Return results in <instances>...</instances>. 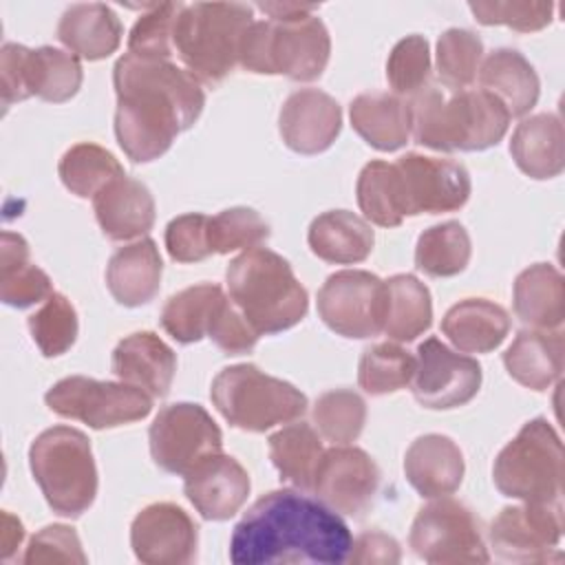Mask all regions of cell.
Listing matches in <instances>:
<instances>
[{"label":"cell","mask_w":565,"mask_h":565,"mask_svg":"<svg viewBox=\"0 0 565 565\" xmlns=\"http://www.w3.org/2000/svg\"><path fill=\"white\" fill-rule=\"evenodd\" d=\"M115 137L135 163L159 159L205 106L201 82L170 60L124 53L113 68Z\"/></svg>","instance_id":"6da1fadb"},{"label":"cell","mask_w":565,"mask_h":565,"mask_svg":"<svg viewBox=\"0 0 565 565\" xmlns=\"http://www.w3.org/2000/svg\"><path fill=\"white\" fill-rule=\"evenodd\" d=\"M351 545L349 525L320 499L296 490H271L256 499L234 525L230 561L234 565H340L349 561Z\"/></svg>","instance_id":"7a4b0ae2"},{"label":"cell","mask_w":565,"mask_h":565,"mask_svg":"<svg viewBox=\"0 0 565 565\" xmlns=\"http://www.w3.org/2000/svg\"><path fill=\"white\" fill-rule=\"evenodd\" d=\"M411 104V132L415 143L439 152H475L497 146L510 126L505 106L486 90L424 88Z\"/></svg>","instance_id":"3957f363"},{"label":"cell","mask_w":565,"mask_h":565,"mask_svg":"<svg viewBox=\"0 0 565 565\" xmlns=\"http://www.w3.org/2000/svg\"><path fill=\"white\" fill-rule=\"evenodd\" d=\"M225 282L230 300L258 335L287 331L307 316V289L289 260L267 247L238 254L227 265Z\"/></svg>","instance_id":"277c9868"},{"label":"cell","mask_w":565,"mask_h":565,"mask_svg":"<svg viewBox=\"0 0 565 565\" xmlns=\"http://www.w3.org/2000/svg\"><path fill=\"white\" fill-rule=\"evenodd\" d=\"M254 9L243 2L183 4L174 22V53L199 82L216 86L238 64L245 31Z\"/></svg>","instance_id":"5b68a950"},{"label":"cell","mask_w":565,"mask_h":565,"mask_svg":"<svg viewBox=\"0 0 565 565\" xmlns=\"http://www.w3.org/2000/svg\"><path fill=\"white\" fill-rule=\"evenodd\" d=\"M29 466L49 508L66 519L82 516L97 497L90 439L73 426L42 430L29 448Z\"/></svg>","instance_id":"8992f818"},{"label":"cell","mask_w":565,"mask_h":565,"mask_svg":"<svg viewBox=\"0 0 565 565\" xmlns=\"http://www.w3.org/2000/svg\"><path fill=\"white\" fill-rule=\"evenodd\" d=\"M329 55V31L320 18L309 13L296 20H254L243 35L238 64L260 75L313 82L324 73Z\"/></svg>","instance_id":"52a82bcc"},{"label":"cell","mask_w":565,"mask_h":565,"mask_svg":"<svg viewBox=\"0 0 565 565\" xmlns=\"http://www.w3.org/2000/svg\"><path fill=\"white\" fill-rule=\"evenodd\" d=\"M563 444L545 417L521 426L494 459L492 479L503 497L523 503H554L563 494Z\"/></svg>","instance_id":"ba28073f"},{"label":"cell","mask_w":565,"mask_h":565,"mask_svg":"<svg viewBox=\"0 0 565 565\" xmlns=\"http://www.w3.org/2000/svg\"><path fill=\"white\" fill-rule=\"evenodd\" d=\"M210 397L230 426L247 433L289 424L307 411V395L300 388L263 373L256 364H234L218 371Z\"/></svg>","instance_id":"9c48e42d"},{"label":"cell","mask_w":565,"mask_h":565,"mask_svg":"<svg viewBox=\"0 0 565 565\" xmlns=\"http://www.w3.org/2000/svg\"><path fill=\"white\" fill-rule=\"evenodd\" d=\"M82 64L73 53L55 46L26 49L15 42H4L0 51V88L2 108L40 97L62 104L77 95L82 86Z\"/></svg>","instance_id":"30bf717a"},{"label":"cell","mask_w":565,"mask_h":565,"mask_svg":"<svg viewBox=\"0 0 565 565\" xmlns=\"http://www.w3.org/2000/svg\"><path fill=\"white\" fill-rule=\"evenodd\" d=\"M46 406L66 419L104 430L139 422L150 415L152 397L126 382H102L86 375H71L53 384L44 395Z\"/></svg>","instance_id":"8fae6325"},{"label":"cell","mask_w":565,"mask_h":565,"mask_svg":"<svg viewBox=\"0 0 565 565\" xmlns=\"http://www.w3.org/2000/svg\"><path fill=\"white\" fill-rule=\"evenodd\" d=\"M408 545L433 565L490 561L479 519L468 505L448 497H437L415 514Z\"/></svg>","instance_id":"7c38bea8"},{"label":"cell","mask_w":565,"mask_h":565,"mask_svg":"<svg viewBox=\"0 0 565 565\" xmlns=\"http://www.w3.org/2000/svg\"><path fill=\"white\" fill-rule=\"evenodd\" d=\"M152 461L172 475H188L205 457L221 452L223 433L212 415L192 402L163 406L148 430Z\"/></svg>","instance_id":"4fadbf2b"},{"label":"cell","mask_w":565,"mask_h":565,"mask_svg":"<svg viewBox=\"0 0 565 565\" xmlns=\"http://www.w3.org/2000/svg\"><path fill=\"white\" fill-rule=\"evenodd\" d=\"M386 285L371 271L342 269L318 291V316L342 338L366 340L384 329Z\"/></svg>","instance_id":"5bb4252c"},{"label":"cell","mask_w":565,"mask_h":565,"mask_svg":"<svg viewBox=\"0 0 565 565\" xmlns=\"http://www.w3.org/2000/svg\"><path fill=\"white\" fill-rule=\"evenodd\" d=\"M563 536V503H523L503 508L490 523L488 541L494 554L514 563L558 561Z\"/></svg>","instance_id":"9a60e30c"},{"label":"cell","mask_w":565,"mask_h":565,"mask_svg":"<svg viewBox=\"0 0 565 565\" xmlns=\"http://www.w3.org/2000/svg\"><path fill=\"white\" fill-rule=\"evenodd\" d=\"M413 397L430 411L466 406L481 388V366L475 358L455 353L439 338L417 347Z\"/></svg>","instance_id":"2e32d148"},{"label":"cell","mask_w":565,"mask_h":565,"mask_svg":"<svg viewBox=\"0 0 565 565\" xmlns=\"http://www.w3.org/2000/svg\"><path fill=\"white\" fill-rule=\"evenodd\" d=\"M395 166L404 188L406 216L457 212L470 199V174L459 161L406 152Z\"/></svg>","instance_id":"e0dca14e"},{"label":"cell","mask_w":565,"mask_h":565,"mask_svg":"<svg viewBox=\"0 0 565 565\" xmlns=\"http://www.w3.org/2000/svg\"><path fill=\"white\" fill-rule=\"evenodd\" d=\"M380 477V468L366 450L344 444L322 452L311 490L333 512L362 516L375 501Z\"/></svg>","instance_id":"ac0fdd59"},{"label":"cell","mask_w":565,"mask_h":565,"mask_svg":"<svg viewBox=\"0 0 565 565\" xmlns=\"http://www.w3.org/2000/svg\"><path fill=\"white\" fill-rule=\"evenodd\" d=\"M199 527L170 501L146 505L130 525V547L146 565H185L196 558Z\"/></svg>","instance_id":"d6986e66"},{"label":"cell","mask_w":565,"mask_h":565,"mask_svg":"<svg viewBox=\"0 0 565 565\" xmlns=\"http://www.w3.org/2000/svg\"><path fill=\"white\" fill-rule=\"evenodd\" d=\"M252 481L230 455L214 452L183 475V492L205 521H225L247 501Z\"/></svg>","instance_id":"ffe728a7"},{"label":"cell","mask_w":565,"mask_h":565,"mask_svg":"<svg viewBox=\"0 0 565 565\" xmlns=\"http://www.w3.org/2000/svg\"><path fill=\"white\" fill-rule=\"evenodd\" d=\"M342 128L340 104L324 90H294L278 115L285 146L298 154H318L331 148Z\"/></svg>","instance_id":"44dd1931"},{"label":"cell","mask_w":565,"mask_h":565,"mask_svg":"<svg viewBox=\"0 0 565 565\" xmlns=\"http://www.w3.org/2000/svg\"><path fill=\"white\" fill-rule=\"evenodd\" d=\"M113 373L150 397H166L170 393L177 355L174 351L152 331H135L126 335L113 351Z\"/></svg>","instance_id":"7402d4cb"},{"label":"cell","mask_w":565,"mask_h":565,"mask_svg":"<svg viewBox=\"0 0 565 565\" xmlns=\"http://www.w3.org/2000/svg\"><path fill=\"white\" fill-rule=\"evenodd\" d=\"M95 218L110 241L141 238L154 225V199L146 183L117 177L93 196Z\"/></svg>","instance_id":"603a6c76"},{"label":"cell","mask_w":565,"mask_h":565,"mask_svg":"<svg viewBox=\"0 0 565 565\" xmlns=\"http://www.w3.org/2000/svg\"><path fill=\"white\" fill-rule=\"evenodd\" d=\"M463 455L459 446L439 433L417 437L404 455L406 481L424 499L452 494L463 481Z\"/></svg>","instance_id":"cb8c5ba5"},{"label":"cell","mask_w":565,"mask_h":565,"mask_svg":"<svg viewBox=\"0 0 565 565\" xmlns=\"http://www.w3.org/2000/svg\"><path fill=\"white\" fill-rule=\"evenodd\" d=\"M163 263L152 238H139L119 247L106 265V285L110 296L124 307L150 302L161 287Z\"/></svg>","instance_id":"d4e9b609"},{"label":"cell","mask_w":565,"mask_h":565,"mask_svg":"<svg viewBox=\"0 0 565 565\" xmlns=\"http://www.w3.org/2000/svg\"><path fill=\"white\" fill-rule=\"evenodd\" d=\"M510 154L516 168L530 179H554L565 168V135L561 117L539 113L523 119L510 139Z\"/></svg>","instance_id":"484cf974"},{"label":"cell","mask_w":565,"mask_h":565,"mask_svg":"<svg viewBox=\"0 0 565 565\" xmlns=\"http://www.w3.org/2000/svg\"><path fill=\"white\" fill-rule=\"evenodd\" d=\"M565 342L561 329H523L503 353L505 371L532 391L550 388L563 373Z\"/></svg>","instance_id":"4316f807"},{"label":"cell","mask_w":565,"mask_h":565,"mask_svg":"<svg viewBox=\"0 0 565 565\" xmlns=\"http://www.w3.org/2000/svg\"><path fill=\"white\" fill-rule=\"evenodd\" d=\"M57 40L75 57L97 62L119 49L121 22L104 2L71 4L60 18Z\"/></svg>","instance_id":"83f0119b"},{"label":"cell","mask_w":565,"mask_h":565,"mask_svg":"<svg viewBox=\"0 0 565 565\" xmlns=\"http://www.w3.org/2000/svg\"><path fill=\"white\" fill-rule=\"evenodd\" d=\"M481 90L494 95L510 117L527 115L541 93V82L534 66L516 49H494L479 66Z\"/></svg>","instance_id":"f1b7e54d"},{"label":"cell","mask_w":565,"mask_h":565,"mask_svg":"<svg viewBox=\"0 0 565 565\" xmlns=\"http://www.w3.org/2000/svg\"><path fill=\"white\" fill-rule=\"evenodd\" d=\"M510 331L508 311L486 298H463L441 318V333L461 353H490Z\"/></svg>","instance_id":"f546056e"},{"label":"cell","mask_w":565,"mask_h":565,"mask_svg":"<svg viewBox=\"0 0 565 565\" xmlns=\"http://www.w3.org/2000/svg\"><path fill=\"white\" fill-rule=\"evenodd\" d=\"M353 130L375 150L393 152L411 137V104L393 93H362L349 106Z\"/></svg>","instance_id":"4dcf8cb0"},{"label":"cell","mask_w":565,"mask_h":565,"mask_svg":"<svg viewBox=\"0 0 565 565\" xmlns=\"http://www.w3.org/2000/svg\"><path fill=\"white\" fill-rule=\"evenodd\" d=\"M514 313L521 322L554 331L565 320V280L550 263H534L523 269L512 289Z\"/></svg>","instance_id":"1f68e13d"},{"label":"cell","mask_w":565,"mask_h":565,"mask_svg":"<svg viewBox=\"0 0 565 565\" xmlns=\"http://www.w3.org/2000/svg\"><path fill=\"white\" fill-rule=\"evenodd\" d=\"M307 243L324 263L353 265L371 256L375 234L362 216L349 210H329L311 221Z\"/></svg>","instance_id":"d6a6232c"},{"label":"cell","mask_w":565,"mask_h":565,"mask_svg":"<svg viewBox=\"0 0 565 565\" xmlns=\"http://www.w3.org/2000/svg\"><path fill=\"white\" fill-rule=\"evenodd\" d=\"M227 296L216 282H199L168 298L161 309V327L181 344H192L210 335Z\"/></svg>","instance_id":"836d02e7"},{"label":"cell","mask_w":565,"mask_h":565,"mask_svg":"<svg viewBox=\"0 0 565 565\" xmlns=\"http://www.w3.org/2000/svg\"><path fill=\"white\" fill-rule=\"evenodd\" d=\"M53 294L44 269L29 263V243L13 232L0 236V300L15 309H26Z\"/></svg>","instance_id":"e575fe53"},{"label":"cell","mask_w":565,"mask_h":565,"mask_svg":"<svg viewBox=\"0 0 565 565\" xmlns=\"http://www.w3.org/2000/svg\"><path fill=\"white\" fill-rule=\"evenodd\" d=\"M386 285L384 333L395 342H413L433 324L428 287L413 274H395Z\"/></svg>","instance_id":"d590c367"},{"label":"cell","mask_w":565,"mask_h":565,"mask_svg":"<svg viewBox=\"0 0 565 565\" xmlns=\"http://www.w3.org/2000/svg\"><path fill=\"white\" fill-rule=\"evenodd\" d=\"M322 441L307 422L282 426L269 437V459L280 479L298 490H311L318 463L322 459Z\"/></svg>","instance_id":"8d00e7d4"},{"label":"cell","mask_w":565,"mask_h":565,"mask_svg":"<svg viewBox=\"0 0 565 565\" xmlns=\"http://www.w3.org/2000/svg\"><path fill=\"white\" fill-rule=\"evenodd\" d=\"M355 196L362 214L380 227H397L406 218L399 170L388 161H369L358 177Z\"/></svg>","instance_id":"74e56055"},{"label":"cell","mask_w":565,"mask_h":565,"mask_svg":"<svg viewBox=\"0 0 565 565\" xmlns=\"http://www.w3.org/2000/svg\"><path fill=\"white\" fill-rule=\"evenodd\" d=\"M472 254L468 230L459 221L437 223L424 230L415 245V265L433 278H450L461 274Z\"/></svg>","instance_id":"f35d334b"},{"label":"cell","mask_w":565,"mask_h":565,"mask_svg":"<svg viewBox=\"0 0 565 565\" xmlns=\"http://www.w3.org/2000/svg\"><path fill=\"white\" fill-rule=\"evenodd\" d=\"M57 174L66 190H71L79 199H93L99 190H104L113 179L124 174L121 163L106 148L82 141L71 146L57 166Z\"/></svg>","instance_id":"ab89813d"},{"label":"cell","mask_w":565,"mask_h":565,"mask_svg":"<svg viewBox=\"0 0 565 565\" xmlns=\"http://www.w3.org/2000/svg\"><path fill=\"white\" fill-rule=\"evenodd\" d=\"M415 375V358L395 342L364 349L358 364V384L369 395H388L406 388Z\"/></svg>","instance_id":"60d3db41"},{"label":"cell","mask_w":565,"mask_h":565,"mask_svg":"<svg viewBox=\"0 0 565 565\" xmlns=\"http://www.w3.org/2000/svg\"><path fill=\"white\" fill-rule=\"evenodd\" d=\"M483 42L468 29H448L437 40V75L450 90H466L479 75Z\"/></svg>","instance_id":"b9f144b4"},{"label":"cell","mask_w":565,"mask_h":565,"mask_svg":"<svg viewBox=\"0 0 565 565\" xmlns=\"http://www.w3.org/2000/svg\"><path fill=\"white\" fill-rule=\"evenodd\" d=\"M311 415L327 441L344 446L360 437L366 422V404L355 391L333 388L316 399Z\"/></svg>","instance_id":"7bdbcfd3"},{"label":"cell","mask_w":565,"mask_h":565,"mask_svg":"<svg viewBox=\"0 0 565 565\" xmlns=\"http://www.w3.org/2000/svg\"><path fill=\"white\" fill-rule=\"evenodd\" d=\"M29 331L44 358H57L77 340V311L64 294L53 291L44 305L29 316Z\"/></svg>","instance_id":"ee69618b"},{"label":"cell","mask_w":565,"mask_h":565,"mask_svg":"<svg viewBox=\"0 0 565 565\" xmlns=\"http://www.w3.org/2000/svg\"><path fill=\"white\" fill-rule=\"evenodd\" d=\"M386 79L397 97H415L430 82V49L424 35L402 38L386 62Z\"/></svg>","instance_id":"f6af8a7d"},{"label":"cell","mask_w":565,"mask_h":565,"mask_svg":"<svg viewBox=\"0 0 565 565\" xmlns=\"http://www.w3.org/2000/svg\"><path fill=\"white\" fill-rule=\"evenodd\" d=\"M269 238V223L252 207H227L210 216V241L214 254L260 247Z\"/></svg>","instance_id":"bcb514c9"},{"label":"cell","mask_w":565,"mask_h":565,"mask_svg":"<svg viewBox=\"0 0 565 565\" xmlns=\"http://www.w3.org/2000/svg\"><path fill=\"white\" fill-rule=\"evenodd\" d=\"M181 2L150 4V11L139 15L128 35V53L141 57L170 60L174 55V22L181 11Z\"/></svg>","instance_id":"7dc6e473"},{"label":"cell","mask_w":565,"mask_h":565,"mask_svg":"<svg viewBox=\"0 0 565 565\" xmlns=\"http://www.w3.org/2000/svg\"><path fill=\"white\" fill-rule=\"evenodd\" d=\"M468 7L477 22L503 24L521 33L545 29L554 15L552 2H470Z\"/></svg>","instance_id":"c3c4849f"},{"label":"cell","mask_w":565,"mask_h":565,"mask_svg":"<svg viewBox=\"0 0 565 565\" xmlns=\"http://www.w3.org/2000/svg\"><path fill=\"white\" fill-rule=\"evenodd\" d=\"M166 249L177 263H199L212 256L210 216L190 212L172 218L166 227Z\"/></svg>","instance_id":"681fc988"},{"label":"cell","mask_w":565,"mask_h":565,"mask_svg":"<svg viewBox=\"0 0 565 565\" xmlns=\"http://www.w3.org/2000/svg\"><path fill=\"white\" fill-rule=\"evenodd\" d=\"M22 563H86V554L82 550L79 536L73 527L53 523L35 532L24 550Z\"/></svg>","instance_id":"f907efd6"},{"label":"cell","mask_w":565,"mask_h":565,"mask_svg":"<svg viewBox=\"0 0 565 565\" xmlns=\"http://www.w3.org/2000/svg\"><path fill=\"white\" fill-rule=\"evenodd\" d=\"M402 552H399V543L384 534V532H364L360 534L353 545H351V554L349 561L351 563H360V565H391V563H399Z\"/></svg>","instance_id":"816d5d0a"},{"label":"cell","mask_w":565,"mask_h":565,"mask_svg":"<svg viewBox=\"0 0 565 565\" xmlns=\"http://www.w3.org/2000/svg\"><path fill=\"white\" fill-rule=\"evenodd\" d=\"M256 7L269 13V20H296L318 9V4H302V2H258Z\"/></svg>","instance_id":"f5cc1de1"},{"label":"cell","mask_w":565,"mask_h":565,"mask_svg":"<svg viewBox=\"0 0 565 565\" xmlns=\"http://www.w3.org/2000/svg\"><path fill=\"white\" fill-rule=\"evenodd\" d=\"M24 539V527L20 523V519H15L9 512H2V558H11V554L15 552V547H20Z\"/></svg>","instance_id":"db71d44e"}]
</instances>
